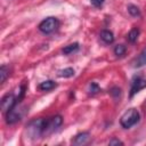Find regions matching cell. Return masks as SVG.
<instances>
[{
	"label": "cell",
	"instance_id": "obj_17",
	"mask_svg": "<svg viewBox=\"0 0 146 146\" xmlns=\"http://www.w3.org/2000/svg\"><path fill=\"white\" fill-rule=\"evenodd\" d=\"M114 54L116 56H119V57L123 56L125 54V46H123V44H116L114 47Z\"/></svg>",
	"mask_w": 146,
	"mask_h": 146
},
{
	"label": "cell",
	"instance_id": "obj_13",
	"mask_svg": "<svg viewBox=\"0 0 146 146\" xmlns=\"http://www.w3.org/2000/svg\"><path fill=\"white\" fill-rule=\"evenodd\" d=\"M78 49H79V43L74 42V43H71V44L64 47V48H63V54H64V55H70V54L74 52V51H76Z\"/></svg>",
	"mask_w": 146,
	"mask_h": 146
},
{
	"label": "cell",
	"instance_id": "obj_10",
	"mask_svg": "<svg viewBox=\"0 0 146 146\" xmlns=\"http://www.w3.org/2000/svg\"><path fill=\"white\" fill-rule=\"evenodd\" d=\"M57 87V83L52 80H47V81H43L41 82L39 86H38V89L41 90V91H50L52 90L54 88Z\"/></svg>",
	"mask_w": 146,
	"mask_h": 146
},
{
	"label": "cell",
	"instance_id": "obj_8",
	"mask_svg": "<svg viewBox=\"0 0 146 146\" xmlns=\"http://www.w3.org/2000/svg\"><path fill=\"white\" fill-rule=\"evenodd\" d=\"M89 139H90V133L87 132V131H83V132L78 133L74 137V139L72 140V144L73 145H76V146H81V145L87 144L89 141Z\"/></svg>",
	"mask_w": 146,
	"mask_h": 146
},
{
	"label": "cell",
	"instance_id": "obj_5",
	"mask_svg": "<svg viewBox=\"0 0 146 146\" xmlns=\"http://www.w3.org/2000/svg\"><path fill=\"white\" fill-rule=\"evenodd\" d=\"M17 102H19L18 97H16L13 94H7L1 98V110L2 112L7 113L8 111H10L11 108H14L17 104Z\"/></svg>",
	"mask_w": 146,
	"mask_h": 146
},
{
	"label": "cell",
	"instance_id": "obj_1",
	"mask_svg": "<svg viewBox=\"0 0 146 146\" xmlns=\"http://www.w3.org/2000/svg\"><path fill=\"white\" fill-rule=\"evenodd\" d=\"M46 128H47V119L38 117L30 121L26 124L25 131L29 138L36 139V138H40L43 133H46Z\"/></svg>",
	"mask_w": 146,
	"mask_h": 146
},
{
	"label": "cell",
	"instance_id": "obj_15",
	"mask_svg": "<svg viewBox=\"0 0 146 146\" xmlns=\"http://www.w3.org/2000/svg\"><path fill=\"white\" fill-rule=\"evenodd\" d=\"M8 76H9V68L6 65H2L0 67V82L3 83Z\"/></svg>",
	"mask_w": 146,
	"mask_h": 146
},
{
	"label": "cell",
	"instance_id": "obj_19",
	"mask_svg": "<svg viewBox=\"0 0 146 146\" xmlns=\"http://www.w3.org/2000/svg\"><path fill=\"white\" fill-rule=\"evenodd\" d=\"M110 92H111V95H112L113 97H115V98H116V97H119V96L121 95V89H120V88H117V87H113V88L111 89V91H110Z\"/></svg>",
	"mask_w": 146,
	"mask_h": 146
},
{
	"label": "cell",
	"instance_id": "obj_18",
	"mask_svg": "<svg viewBox=\"0 0 146 146\" xmlns=\"http://www.w3.org/2000/svg\"><path fill=\"white\" fill-rule=\"evenodd\" d=\"M89 91H90V94H97L98 91H100V89H99V87H98L97 83L91 82L90 86H89Z\"/></svg>",
	"mask_w": 146,
	"mask_h": 146
},
{
	"label": "cell",
	"instance_id": "obj_16",
	"mask_svg": "<svg viewBox=\"0 0 146 146\" xmlns=\"http://www.w3.org/2000/svg\"><path fill=\"white\" fill-rule=\"evenodd\" d=\"M128 13H129L131 16H133V17L140 16V10H139V8H138L137 6H135V5H129V6H128Z\"/></svg>",
	"mask_w": 146,
	"mask_h": 146
},
{
	"label": "cell",
	"instance_id": "obj_7",
	"mask_svg": "<svg viewBox=\"0 0 146 146\" xmlns=\"http://www.w3.org/2000/svg\"><path fill=\"white\" fill-rule=\"evenodd\" d=\"M22 114H23L22 113V110L17 108L15 106L14 108H11L10 111L7 112V114H6V122L8 124H14V123H16V122H18L21 120Z\"/></svg>",
	"mask_w": 146,
	"mask_h": 146
},
{
	"label": "cell",
	"instance_id": "obj_9",
	"mask_svg": "<svg viewBox=\"0 0 146 146\" xmlns=\"http://www.w3.org/2000/svg\"><path fill=\"white\" fill-rule=\"evenodd\" d=\"M146 65V47L140 51V54L132 60V66L133 67H141Z\"/></svg>",
	"mask_w": 146,
	"mask_h": 146
},
{
	"label": "cell",
	"instance_id": "obj_21",
	"mask_svg": "<svg viewBox=\"0 0 146 146\" xmlns=\"http://www.w3.org/2000/svg\"><path fill=\"white\" fill-rule=\"evenodd\" d=\"M105 0H90V2L95 6V7H100L103 3H104Z\"/></svg>",
	"mask_w": 146,
	"mask_h": 146
},
{
	"label": "cell",
	"instance_id": "obj_20",
	"mask_svg": "<svg viewBox=\"0 0 146 146\" xmlns=\"http://www.w3.org/2000/svg\"><path fill=\"white\" fill-rule=\"evenodd\" d=\"M108 145H123V143L120 140V139H116V138H113V139H111L110 141H108Z\"/></svg>",
	"mask_w": 146,
	"mask_h": 146
},
{
	"label": "cell",
	"instance_id": "obj_11",
	"mask_svg": "<svg viewBox=\"0 0 146 146\" xmlns=\"http://www.w3.org/2000/svg\"><path fill=\"white\" fill-rule=\"evenodd\" d=\"M100 39H102L103 42L110 44V43H112V42L114 41V35H113V33H112L111 31H108V30H103V31L100 32Z\"/></svg>",
	"mask_w": 146,
	"mask_h": 146
},
{
	"label": "cell",
	"instance_id": "obj_6",
	"mask_svg": "<svg viewBox=\"0 0 146 146\" xmlns=\"http://www.w3.org/2000/svg\"><path fill=\"white\" fill-rule=\"evenodd\" d=\"M63 123V117L60 115H55L50 119H47V128H46V133L52 132L56 129H58Z\"/></svg>",
	"mask_w": 146,
	"mask_h": 146
},
{
	"label": "cell",
	"instance_id": "obj_14",
	"mask_svg": "<svg viewBox=\"0 0 146 146\" xmlns=\"http://www.w3.org/2000/svg\"><path fill=\"white\" fill-rule=\"evenodd\" d=\"M74 74H75V72H74V70L72 67H66V68L60 70L58 72V76H60V78H71Z\"/></svg>",
	"mask_w": 146,
	"mask_h": 146
},
{
	"label": "cell",
	"instance_id": "obj_12",
	"mask_svg": "<svg viewBox=\"0 0 146 146\" xmlns=\"http://www.w3.org/2000/svg\"><path fill=\"white\" fill-rule=\"evenodd\" d=\"M138 35H139V30H138L137 27H133V29H132V30H130V32L128 33L127 39H128V41H129V42L133 43V42H136V41H137Z\"/></svg>",
	"mask_w": 146,
	"mask_h": 146
},
{
	"label": "cell",
	"instance_id": "obj_4",
	"mask_svg": "<svg viewBox=\"0 0 146 146\" xmlns=\"http://www.w3.org/2000/svg\"><path fill=\"white\" fill-rule=\"evenodd\" d=\"M146 88V79L141 75H135L130 84V97H133L138 91Z\"/></svg>",
	"mask_w": 146,
	"mask_h": 146
},
{
	"label": "cell",
	"instance_id": "obj_3",
	"mask_svg": "<svg viewBox=\"0 0 146 146\" xmlns=\"http://www.w3.org/2000/svg\"><path fill=\"white\" fill-rule=\"evenodd\" d=\"M58 25H59V22L56 17H47L39 24L38 29L40 32H42L44 34H49V33L56 31Z\"/></svg>",
	"mask_w": 146,
	"mask_h": 146
},
{
	"label": "cell",
	"instance_id": "obj_2",
	"mask_svg": "<svg viewBox=\"0 0 146 146\" xmlns=\"http://www.w3.org/2000/svg\"><path fill=\"white\" fill-rule=\"evenodd\" d=\"M140 119L139 112L136 108H129L120 119V124L124 129H129L132 125H135Z\"/></svg>",
	"mask_w": 146,
	"mask_h": 146
}]
</instances>
